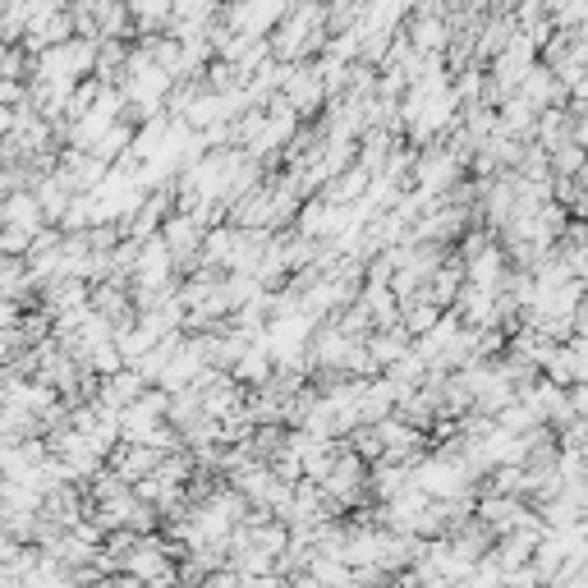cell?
<instances>
[{"instance_id":"2e32d148","label":"cell","mask_w":588,"mask_h":588,"mask_svg":"<svg viewBox=\"0 0 588 588\" xmlns=\"http://www.w3.org/2000/svg\"><path fill=\"white\" fill-rule=\"evenodd\" d=\"M570 405H575V419L588 423V382H575L570 386Z\"/></svg>"},{"instance_id":"5bb4252c","label":"cell","mask_w":588,"mask_h":588,"mask_svg":"<svg viewBox=\"0 0 588 588\" xmlns=\"http://www.w3.org/2000/svg\"><path fill=\"white\" fill-rule=\"evenodd\" d=\"M584 166H588V147H584V143H561V147H551V175H556V179H579Z\"/></svg>"},{"instance_id":"277c9868","label":"cell","mask_w":588,"mask_h":588,"mask_svg":"<svg viewBox=\"0 0 588 588\" xmlns=\"http://www.w3.org/2000/svg\"><path fill=\"white\" fill-rule=\"evenodd\" d=\"M281 97L299 111V120H308L331 102V92H327V79L318 74V65H290L286 83H281Z\"/></svg>"},{"instance_id":"ba28073f","label":"cell","mask_w":588,"mask_h":588,"mask_svg":"<svg viewBox=\"0 0 588 588\" xmlns=\"http://www.w3.org/2000/svg\"><path fill=\"white\" fill-rule=\"evenodd\" d=\"M414 350V336L405 331V322H395V327H378L373 336H368V354H373L378 363V373H386L391 363H400Z\"/></svg>"},{"instance_id":"7c38bea8","label":"cell","mask_w":588,"mask_h":588,"mask_svg":"<svg viewBox=\"0 0 588 588\" xmlns=\"http://www.w3.org/2000/svg\"><path fill=\"white\" fill-rule=\"evenodd\" d=\"M547 152L551 147H561V143H575V111H566V106H551V111H543L538 115V134H534Z\"/></svg>"},{"instance_id":"9c48e42d","label":"cell","mask_w":588,"mask_h":588,"mask_svg":"<svg viewBox=\"0 0 588 588\" xmlns=\"http://www.w3.org/2000/svg\"><path fill=\"white\" fill-rule=\"evenodd\" d=\"M147 386H152V382L138 373V368H120V373L102 378V395H97V400H106L111 410L125 414V410L134 405V400H143V395H147Z\"/></svg>"},{"instance_id":"e0dca14e","label":"cell","mask_w":588,"mask_h":588,"mask_svg":"<svg viewBox=\"0 0 588 588\" xmlns=\"http://www.w3.org/2000/svg\"><path fill=\"white\" fill-rule=\"evenodd\" d=\"M570 111H575V143L588 147V102H575Z\"/></svg>"},{"instance_id":"30bf717a","label":"cell","mask_w":588,"mask_h":588,"mask_svg":"<svg viewBox=\"0 0 588 588\" xmlns=\"http://www.w3.org/2000/svg\"><path fill=\"white\" fill-rule=\"evenodd\" d=\"M130 14H134V28L138 38H162V28L175 23V0H130Z\"/></svg>"},{"instance_id":"8992f818","label":"cell","mask_w":588,"mask_h":588,"mask_svg":"<svg viewBox=\"0 0 588 588\" xmlns=\"http://www.w3.org/2000/svg\"><path fill=\"white\" fill-rule=\"evenodd\" d=\"M171 451H157V446H143V442H120L115 451H111V470H120L130 483H143V478H152L162 470V460H166Z\"/></svg>"},{"instance_id":"52a82bcc","label":"cell","mask_w":588,"mask_h":588,"mask_svg":"<svg viewBox=\"0 0 588 588\" xmlns=\"http://www.w3.org/2000/svg\"><path fill=\"white\" fill-rule=\"evenodd\" d=\"M410 42H414V51H423V55H446L451 51V23H446V14H427V10H414V19H410V33H405Z\"/></svg>"},{"instance_id":"6da1fadb","label":"cell","mask_w":588,"mask_h":588,"mask_svg":"<svg viewBox=\"0 0 588 588\" xmlns=\"http://www.w3.org/2000/svg\"><path fill=\"white\" fill-rule=\"evenodd\" d=\"M97 38H70L60 47H47L42 55H33V83H51V87H79L83 79H97Z\"/></svg>"},{"instance_id":"9a60e30c","label":"cell","mask_w":588,"mask_h":588,"mask_svg":"<svg viewBox=\"0 0 588 588\" xmlns=\"http://www.w3.org/2000/svg\"><path fill=\"white\" fill-rule=\"evenodd\" d=\"M460 588H506V566L497 561V556H483V561L470 570V575H464L460 579Z\"/></svg>"},{"instance_id":"4fadbf2b","label":"cell","mask_w":588,"mask_h":588,"mask_svg":"<svg viewBox=\"0 0 588 588\" xmlns=\"http://www.w3.org/2000/svg\"><path fill=\"white\" fill-rule=\"evenodd\" d=\"M446 318V308H437L432 299H423V295H414V299H405L400 303V322H405V331L419 340V336H427L432 327H437Z\"/></svg>"},{"instance_id":"3957f363","label":"cell","mask_w":588,"mask_h":588,"mask_svg":"<svg viewBox=\"0 0 588 588\" xmlns=\"http://www.w3.org/2000/svg\"><path fill=\"white\" fill-rule=\"evenodd\" d=\"M286 14H290L286 0H226V6H221V23L235 28V33H244V38L276 33Z\"/></svg>"},{"instance_id":"7a4b0ae2","label":"cell","mask_w":588,"mask_h":588,"mask_svg":"<svg viewBox=\"0 0 588 588\" xmlns=\"http://www.w3.org/2000/svg\"><path fill=\"white\" fill-rule=\"evenodd\" d=\"M464 166L455 152H451V143L446 138H437V143H427V147H419V162H414V189H423V194H437V198H446L455 184L464 179Z\"/></svg>"},{"instance_id":"5b68a950","label":"cell","mask_w":588,"mask_h":588,"mask_svg":"<svg viewBox=\"0 0 588 588\" xmlns=\"http://www.w3.org/2000/svg\"><path fill=\"white\" fill-rule=\"evenodd\" d=\"M519 97L529 102V106H538V111H551V106H561L566 97H570V87L561 83V74H556L547 60H538V65L524 74V83H519Z\"/></svg>"},{"instance_id":"8fae6325","label":"cell","mask_w":588,"mask_h":588,"mask_svg":"<svg viewBox=\"0 0 588 588\" xmlns=\"http://www.w3.org/2000/svg\"><path fill=\"white\" fill-rule=\"evenodd\" d=\"M6 226H23V230H47V212H42V198L33 189H19V194H6Z\"/></svg>"}]
</instances>
